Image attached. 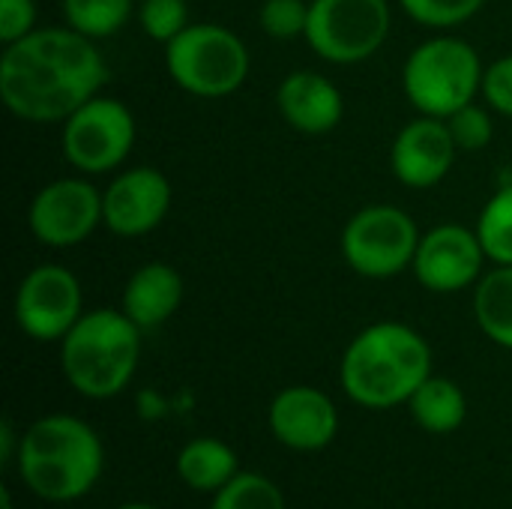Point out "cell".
Segmentation results:
<instances>
[{
  "instance_id": "6da1fadb",
  "label": "cell",
  "mask_w": 512,
  "mask_h": 509,
  "mask_svg": "<svg viewBox=\"0 0 512 509\" xmlns=\"http://www.w3.org/2000/svg\"><path fill=\"white\" fill-rule=\"evenodd\" d=\"M105 84L102 51L72 27H36L0 54V99L24 123H63Z\"/></svg>"
},
{
  "instance_id": "7a4b0ae2",
  "label": "cell",
  "mask_w": 512,
  "mask_h": 509,
  "mask_svg": "<svg viewBox=\"0 0 512 509\" xmlns=\"http://www.w3.org/2000/svg\"><path fill=\"white\" fill-rule=\"evenodd\" d=\"M432 375V348L408 324L378 321L360 330L342 354V390L369 411L408 405Z\"/></svg>"
},
{
  "instance_id": "3957f363",
  "label": "cell",
  "mask_w": 512,
  "mask_h": 509,
  "mask_svg": "<svg viewBox=\"0 0 512 509\" xmlns=\"http://www.w3.org/2000/svg\"><path fill=\"white\" fill-rule=\"evenodd\" d=\"M21 483L48 504L84 498L102 477L105 450L99 435L72 414H48L30 423L18 444Z\"/></svg>"
},
{
  "instance_id": "277c9868",
  "label": "cell",
  "mask_w": 512,
  "mask_h": 509,
  "mask_svg": "<svg viewBox=\"0 0 512 509\" xmlns=\"http://www.w3.org/2000/svg\"><path fill=\"white\" fill-rule=\"evenodd\" d=\"M141 327L123 309H90L60 339L66 384L87 399H111L129 387L141 360Z\"/></svg>"
},
{
  "instance_id": "5b68a950",
  "label": "cell",
  "mask_w": 512,
  "mask_h": 509,
  "mask_svg": "<svg viewBox=\"0 0 512 509\" xmlns=\"http://www.w3.org/2000/svg\"><path fill=\"white\" fill-rule=\"evenodd\" d=\"M486 66L480 51L447 30L420 42L402 66V90L408 102L429 117L447 120L483 93Z\"/></svg>"
},
{
  "instance_id": "8992f818",
  "label": "cell",
  "mask_w": 512,
  "mask_h": 509,
  "mask_svg": "<svg viewBox=\"0 0 512 509\" xmlns=\"http://www.w3.org/2000/svg\"><path fill=\"white\" fill-rule=\"evenodd\" d=\"M165 66L180 90L198 99H225L246 84L252 57L231 27L198 21L165 45Z\"/></svg>"
},
{
  "instance_id": "52a82bcc",
  "label": "cell",
  "mask_w": 512,
  "mask_h": 509,
  "mask_svg": "<svg viewBox=\"0 0 512 509\" xmlns=\"http://www.w3.org/2000/svg\"><path fill=\"white\" fill-rule=\"evenodd\" d=\"M393 27L387 0H309L306 42L336 66H354L375 57Z\"/></svg>"
},
{
  "instance_id": "ba28073f",
  "label": "cell",
  "mask_w": 512,
  "mask_h": 509,
  "mask_svg": "<svg viewBox=\"0 0 512 509\" xmlns=\"http://www.w3.org/2000/svg\"><path fill=\"white\" fill-rule=\"evenodd\" d=\"M420 228L396 204H369L342 228V258L363 279H393L411 270Z\"/></svg>"
},
{
  "instance_id": "9c48e42d",
  "label": "cell",
  "mask_w": 512,
  "mask_h": 509,
  "mask_svg": "<svg viewBox=\"0 0 512 509\" xmlns=\"http://www.w3.org/2000/svg\"><path fill=\"white\" fill-rule=\"evenodd\" d=\"M135 117L114 96H93L63 120V159L84 177L117 171L135 147Z\"/></svg>"
},
{
  "instance_id": "30bf717a",
  "label": "cell",
  "mask_w": 512,
  "mask_h": 509,
  "mask_svg": "<svg viewBox=\"0 0 512 509\" xmlns=\"http://www.w3.org/2000/svg\"><path fill=\"white\" fill-rule=\"evenodd\" d=\"M12 315L18 330L33 342H60L84 315L78 276L63 264H36L18 282Z\"/></svg>"
},
{
  "instance_id": "8fae6325",
  "label": "cell",
  "mask_w": 512,
  "mask_h": 509,
  "mask_svg": "<svg viewBox=\"0 0 512 509\" xmlns=\"http://www.w3.org/2000/svg\"><path fill=\"white\" fill-rule=\"evenodd\" d=\"M30 234L48 249H69L84 243L99 225L102 216V192L87 177H60L45 183L27 210Z\"/></svg>"
},
{
  "instance_id": "7c38bea8",
  "label": "cell",
  "mask_w": 512,
  "mask_h": 509,
  "mask_svg": "<svg viewBox=\"0 0 512 509\" xmlns=\"http://www.w3.org/2000/svg\"><path fill=\"white\" fill-rule=\"evenodd\" d=\"M486 249L477 237V228L456 222L435 225L420 237L414 255V279L432 294H456L474 288L486 273Z\"/></svg>"
},
{
  "instance_id": "4fadbf2b",
  "label": "cell",
  "mask_w": 512,
  "mask_h": 509,
  "mask_svg": "<svg viewBox=\"0 0 512 509\" xmlns=\"http://www.w3.org/2000/svg\"><path fill=\"white\" fill-rule=\"evenodd\" d=\"M171 195V183L159 168H126L102 192L105 228L117 237H144L165 222L171 210Z\"/></svg>"
},
{
  "instance_id": "5bb4252c",
  "label": "cell",
  "mask_w": 512,
  "mask_h": 509,
  "mask_svg": "<svg viewBox=\"0 0 512 509\" xmlns=\"http://www.w3.org/2000/svg\"><path fill=\"white\" fill-rule=\"evenodd\" d=\"M459 156L453 132L447 120L420 114L399 129L390 147V168L396 180L408 189H432L438 186Z\"/></svg>"
},
{
  "instance_id": "9a60e30c",
  "label": "cell",
  "mask_w": 512,
  "mask_h": 509,
  "mask_svg": "<svg viewBox=\"0 0 512 509\" xmlns=\"http://www.w3.org/2000/svg\"><path fill=\"white\" fill-rule=\"evenodd\" d=\"M270 432L294 453H318L339 432V411L318 387H285L270 402Z\"/></svg>"
},
{
  "instance_id": "2e32d148",
  "label": "cell",
  "mask_w": 512,
  "mask_h": 509,
  "mask_svg": "<svg viewBox=\"0 0 512 509\" xmlns=\"http://www.w3.org/2000/svg\"><path fill=\"white\" fill-rule=\"evenodd\" d=\"M276 108L291 129L303 135H327L345 117V96L327 75L297 69L279 81Z\"/></svg>"
},
{
  "instance_id": "e0dca14e",
  "label": "cell",
  "mask_w": 512,
  "mask_h": 509,
  "mask_svg": "<svg viewBox=\"0 0 512 509\" xmlns=\"http://www.w3.org/2000/svg\"><path fill=\"white\" fill-rule=\"evenodd\" d=\"M180 303H183V276L177 273V267L165 261H147L129 276L120 309L147 333L162 327L180 309Z\"/></svg>"
},
{
  "instance_id": "ac0fdd59",
  "label": "cell",
  "mask_w": 512,
  "mask_h": 509,
  "mask_svg": "<svg viewBox=\"0 0 512 509\" xmlns=\"http://www.w3.org/2000/svg\"><path fill=\"white\" fill-rule=\"evenodd\" d=\"M408 408L417 426L429 435H450L468 417V399L462 387L441 375H429L408 399Z\"/></svg>"
},
{
  "instance_id": "d6986e66",
  "label": "cell",
  "mask_w": 512,
  "mask_h": 509,
  "mask_svg": "<svg viewBox=\"0 0 512 509\" xmlns=\"http://www.w3.org/2000/svg\"><path fill=\"white\" fill-rule=\"evenodd\" d=\"M180 480L195 492H219L240 474L237 453L219 438H195L177 456Z\"/></svg>"
},
{
  "instance_id": "ffe728a7",
  "label": "cell",
  "mask_w": 512,
  "mask_h": 509,
  "mask_svg": "<svg viewBox=\"0 0 512 509\" xmlns=\"http://www.w3.org/2000/svg\"><path fill=\"white\" fill-rule=\"evenodd\" d=\"M474 318L480 330L512 351V267L495 264L474 285Z\"/></svg>"
},
{
  "instance_id": "44dd1931",
  "label": "cell",
  "mask_w": 512,
  "mask_h": 509,
  "mask_svg": "<svg viewBox=\"0 0 512 509\" xmlns=\"http://www.w3.org/2000/svg\"><path fill=\"white\" fill-rule=\"evenodd\" d=\"M60 9L66 27L99 42L123 30V24L132 18L135 0H60Z\"/></svg>"
},
{
  "instance_id": "7402d4cb",
  "label": "cell",
  "mask_w": 512,
  "mask_h": 509,
  "mask_svg": "<svg viewBox=\"0 0 512 509\" xmlns=\"http://www.w3.org/2000/svg\"><path fill=\"white\" fill-rule=\"evenodd\" d=\"M477 237L492 264L512 267V183H504L483 204L477 219Z\"/></svg>"
},
{
  "instance_id": "603a6c76",
  "label": "cell",
  "mask_w": 512,
  "mask_h": 509,
  "mask_svg": "<svg viewBox=\"0 0 512 509\" xmlns=\"http://www.w3.org/2000/svg\"><path fill=\"white\" fill-rule=\"evenodd\" d=\"M210 509H288L279 486L261 474L240 471L228 486L213 495Z\"/></svg>"
},
{
  "instance_id": "cb8c5ba5",
  "label": "cell",
  "mask_w": 512,
  "mask_h": 509,
  "mask_svg": "<svg viewBox=\"0 0 512 509\" xmlns=\"http://www.w3.org/2000/svg\"><path fill=\"white\" fill-rule=\"evenodd\" d=\"M405 15L429 30H453L471 21L486 0H399Z\"/></svg>"
},
{
  "instance_id": "d4e9b609",
  "label": "cell",
  "mask_w": 512,
  "mask_h": 509,
  "mask_svg": "<svg viewBox=\"0 0 512 509\" xmlns=\"http://www.w3.org/2000/svg\"><path fill=\"white\" fill-rule=\"evenodd\" d=\"M138 24L153 42L168 45L171 39H177L192 24L189 21V3L186 0H141Z\"/></svg>"
},
{
  "instance_id": "484cf974",
  "label": "cell",
  "mask_w": 512,
  "mask_h": 509,
  "mask_svg": "<svg viewBox=\"0 0 512 509\" xmlns=\"http://www.w3.org/2000/svg\"><path fill=\"white\" fill-rule=\"evenodd\" d=\"M447 126L453 132V141L459 147V153H477L486 150L495 138V120L489 114V108L471 102L465 108H459L456 114L447 117Z\"/></svg>"
},
{
  "instance_id": "4316f807",
  "label": "cell",
  "mask_w": 512,
  "mask_h": 509,
  "mask_svg": "<svg viewBox=\"0 0 512 509\" xmlns=\"http://www.w3.org/2000/svg\"><path fill=\"white\" fill-rule=\"evenodd\" d=\"M258 24L273 39L306 36L309 0H264L261 9H258Z\"/></svg>"
},
{
  "instance_id": "83f0119b",
  "label": "cell",
  "mask_w": 512,
  "mask_h": 509,
  "mask_svg": "<svg viewBox=\"0 0 512 509\" xmlns=\"http://www.w3.org/2000/svg\"><path fill=\"white\" fill-rule=\"evenodd\" d=\"M483 99L492 111L512 117V54L498 57L486 66L483 75Z\"/></svg>"
},
{
  "instance_id": "f1b7e54d",
  "label": "cell",
  "mask_w": 512,
  "mask_h": 509,
  "mask_svg": "<svg viewBox=\"0 0 512 509\" xmlns=\"http://www.w3.org/2000/svg\"><path fill=\"white\" fill-rule=\"evenodd\" d=\"M36 30L33 0H0V42L12 45Z\"/></svg>"
},
{
  "instance_id": "f546056e",
  "label": "cell",
  "mask_w": 512,
  "mask_h": 509,
  "mask_svg": "<svg viewBox=\"0 0 512 509\" xmlns=\"http://www.w3.org/2000/svg\"><path fill=\"white\" fill-rule=\"evenodd\" d=\"M18 444H21V441H15L12 420H3V423H0V462H3V465H9V462L18 459Z\"/></svg>"
},
{
  "instance_id": "4dcf8cb0",
  "label": "cell",
  "mask_w": 512,
  "mask_h": 509,
  "mask_svg": "<svg viewBox=\"0 0 512 509\" xmlns=\"http://www.w3.org/2000/svg\"><path fill=\"white\" fill-rule=\"evenodd\" d=\"M0 507L12 509V495H9V489H0Z\"/></svg>"
},
{
  "instance_id": "1f68e13d",
  "label": "cell",
  "mask_w": 512,
  "mask_h": 509,
  "mask_svg": "<svg viewBox=\"0 0 512 509\" xmlns=\"http://www.w3.org/2000/svg\"><path fill=\"white\" fill-rule=\"evenodd\" d=\"M117 509H156V507H150V504H123V507H117Z\"/></svg>"
}]
</instances>
